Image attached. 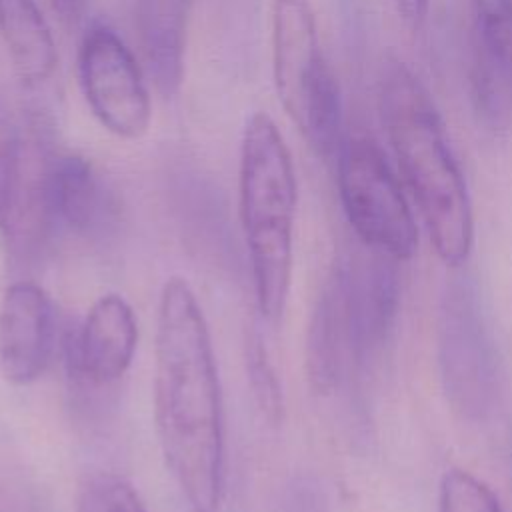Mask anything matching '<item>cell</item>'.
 Segmentation results:
<instances>
[{
  "mask_svg": "<svg viewBox=\"0 0 512 512\" xmlns=\"http://www.w3.org/2000/svg\"><path fill=\"white\" fill-rule=\"evenodd\" d=\"M56 214L60 230L86 240L104 238L118 224L120 208L112 188L80 154H58Z\"/></svg>",
  "mask_w": 512,
  "mask_h": 512,
  "instance_id": "obj_13",
  "label": "cell"
},
{
  "mask_svg": "<svg viewBox=\"0 0 512 512\" xmlns=\"http://www.w3.org/2000/svg\"><path fill=\"white\" fill-rule=\"evenodd\" d=\"M86 0H54L56 10L64 20H76L84 8Z\"/></svg>",
  "mask_w": 512,
  "mask_h": 512,
  "instance_id": "obj_22",
  "label": "cell"
},
{
  "mask_svg": "<svg viewBox=\"0 0 512 512\" xmlns=\"http://www.w3.org/2000/svg\"><path fill=\"white\" fill-rule=\"evenodd\" d=\"M0 40L24 88H40L52 80L58 52L36 0H0Z\"/></svg>",
  "mask_w": 512,
  "mask_h": 512,
  "instance_id": "obj_15",
  "label": "cell"
},
{
  "mask_svg": "<svg viewBox=\"0 0 512 512\" xmlns=\"http://www.w3.org/2000/svg\"><path fill=\"white\" fill-rule=\"evenodd\" d=\"M78 84L92 116L122 140L142 138L152 122V100L126 42L104 22L82 34L76 58Z\"/></svg>",
  "mask_w": 512,
  "mask_h": 512,
  "instance_id": "obj_8",
  "label": "cell"
},
{
  "mask_svg": "<svg viewBox=\"0 0 512 512\" xmlns=\"http://www.w3.org/2000/svg\"><path fill=\"white\" fill-rule=\"evenodd\" d=\"M58 338L50 294L32 280L12 282L0 302V372L14 386H28L48 370Z\"/></svg>",
  "mask_w": 512,
  "mask_h": 512,
  "instance_id": "obj_10",
  "label": "cell"
},
{
  "mask_svg": "<svg viewBox=\"0 0 512 512\" xmlns=\"http://www.w3.org/2000/svg\"><path fill=\"white\" fill-rule=\"evenodd\" d=\"M438 368L450 408L484 422L498 404L500 364L482 298L472 278L446 282L438 308Z\"/></svg>",
  "mask_w": 512,
  "mask_h": 512,
  "instance_id": "obj_6",
  "label": "cell"
},
{
  "mask_svg": "<svg viewBox=\"0 0 512 512\" xmlns=\"http://www.w3.org/2000/svg\"><path fill=\"white\" fill-rule=\"evenodd\" d=\"M510 468H512V446H510Z\"/></svg>",
  "mask_w": 512,
  "mask_h": 512,
  "instance_id": "obj_23",
  "label": "cell"
},
{
  "mask_svg": "<svg viewBox=\"0 0 512 512\" xmlns=\"http://www.w3.org/2000/svg\"><path fill=\"white\" fill-rule=\"evenodd\" d=\"M304 364L310 388L322 396L332 394L350 368L344 288L338 262L316 296L306 330Z\"/></svg>",
  "mask_w": 512,
  "mask_h": 512,
  "instance_id": "obj_14",
  "label": "cell"
},
{
  "mask_svg": "<svg viewBox=\"0 0 512 512\" xmlns=\"http://www.w3.org/2000/svg\"><path fill=\"white\" fill-rule=\"evenodd\" d=\"M244 358L248 386L256 402V408L270 426H278L284 414L282 384L276 366L270 358V352L266 348V342L258 330H250V334L246 336Z\"/></svg>",
  "mask_w": 512,
  "mask_h": 512,
  "instance_id": "obj_17",
  "label": "cell"
},
{
  "mask_svg": "<svg viewBox=\"0 0 512 512\" xmlns=\"http://www.w3.org/2000/svg\"><path fill=\"white\" fill-rule=\"evenodd\" d=\"M296 202V172L284 136L266 112H256L240 140L238 220L256 310L272 326L282 318L290 292Z\"/></svg>",
  "mask_w": 512,
  "mask_h": 512,
  "instance_id": "obj_3",
  "label": "cell"
},
{
  "mask_svg": "<svg viewBox=\"0 0 512 512\" xmlns=\"http://www.w3.org/2000/svg\"><path fill=\"white\" fill-rule=\"evenodd\" d=\"M476 112L490 128L512 120V0H470Z\"/></svg>",
  "mask_w": 512,
  "mask_h": 512,
  "instance_id": "obj_12",
  "label": "cell"
},
{
  "mask_svg": "<svg viewBox=\"0 0 512 512\" xmlns=\"http://www.w3.org/2000/svg\"><path fill=\"white\" fill-rule=\"evenodd\" d=\"M336 180L342 210L360 244L408 260L418 246V228L378 142L366 134L344 136L336 150Z\"/></svg>",
  "mask_w": 512,
  "mask_h": 512,
  "instance_id": "obj_7",
  "label": "cell"
},
{
  "mask_svg": "<svg viewBox=\"0 0 512 512\" xmlns=\"http://www.w3.org/2000/svg\"><path fill=\"white\" fill-rule=\"evenodd\" d=\"M270 46L274 88L284 112L318 156H336L344 138L342 96L308 0H272Z\"/></svg>",
  "mask_w": 512,
  "mask_h": 512,
  "instance_id": "obj_4",
  "label": "cell"
},
{
  "mask_svg": "<svg viewBox=\"0 0 512 512\" xmlns=\"http://www.w3.org/2000/svg\"><path fill=\"white\" fill-rule=\"evenodd\" d=\"M282 512H332L330 498L312 476H298L286 486Z\"/></svg>",
  "mask_w": 512,
  "mask_h": 512,
  "instance_id": "obj_20",
  "label": "cell"
},
{
  "mask_svg": "<svg viewBox=\"0 0 512 512\" xmlns=\"http://www.w3.org/2000/svg\"><path fill=\"white\" fill-rule=\"evenodd\" d=\"M440 512H502L496 494L466 470L450 468L440 480Z\"/></svg>",
  "mask_w": 512,
  "mask_h": 512,
  "instance_id": "obj_19",
  "label": "cell"
},
{
  "mask_svg": "<svg viewBox=\"0 0 512 512\" xmlns=\"http://www.w3.org/2000/svg\"><path fill=\"white\" fill-rule=\"evenodd\" d=\"M154 424L164 464L190 512H220L226 492L220 376L204 310L180 276H170L158 298Z\"/></svg>",
  "mask_w": 512,
  "mask_h": 512,
  "instance_id": "obj_1",
  "label": "cell"
},
{
  "mask_svg": "<svg viewBox=\"0 0 512 512\" xmlns=\"http://www.w3.org/2000/svg\"><path fill=\"white\" fill-rule=\"evenodd\" d=\"M396 10L410 30H420L426 22L430 0H394Z\"/></svg>",
  "mask_w": 512,
  "mask_h": 512,
  "instance_id": "obj_21",
  "label": "cell"
},
{
  "mask_svg": "<svg viewBox=\"0 0 512 512\" xmlns=\"http://www.w3.org/2000/svg\"><path fill=\"white\" fill-rule=\"evenodd\" d=\"M378 110L400 178L436 254L444 264L460 266L474 240L468 186L434 98L398 56H388L380 66Z\"/></svg>",
  "mask_w": 512,
  "mask_h": 512,
  "instance_id": "obj_2",
  "label": "cell"
},
{
  "mask_svg": "<svg viewBox=\"0 0 512 512\" xmlns=\"http://www.w3.org/2000/svg\"><path fill=\"white\" fill-rule=\"evenodd\" d=\"M76 512H148L134 484L114 472L86 476L76 494Z\"/></svg>",
  "mask_w": 512,
  "mask_h": 512,
  "instance_id": "obj_18",
  "label": "cell"
},
{
  "mask_svg": "<svg viewBox=\"0 0 512 512\" xmlns=\"http://www.w3.org/2000/svg\"><path fill=\"white\" fill-rule=\"evenodd\" d=\"M136 346L138 322L130 302L116 292H108L88 308L68 344V362L86 384L106 388L126 376Z\"/></svg>",
  "mask_w": 512,
  "mask_h": 512,
  "instance_id": "obj_11",
  "label": "cell"
},
{
  "mask_svg": "<svg viewBox=\"0 0 512 512\" xmlns=\"http://www.w3.org/2000/svg\"><path fill=\"white\" fill-rule=\"evenodd\" d=\"M396 258L362 244L338 260L344 288L350 368L366 372L382 354L400 304Z\"/></svg>",
  "mask_w": 512,
  "mask_h": 512,
  "instance_id": "obj_9",
  "label": "cell"
},
{
  "mask_svg": "<svg viewBox=\"0 0 512 512\" xmlns=\"http://www.w3.org/2000/svg\"><path fill=\"white\" fill-rule=\"evenodd\" d=\"M58 154L42 116H26L0 140V244L14 264L40 262L60 230Z\"/></svg>",
  "mask_w": 512,
  "mask_h": 512,
  "instance_id": "obj_5",
  "label": "cell"
},
{
  "mask_svg": "<svg viewBox=\"0 0 512 512\" xmlns=\"http://www.w3.org/2000/svg\"><path fill=\"white\" fill-rule=\"evenodd\" d=\"M190 0H138V30L148 72L166 98L180 90L184 76Z\"/></svg>",
  "mask_w": 512,
  "mask_h": 512,
  "instance_id": "obj_16",
  "label": "cell"
}]
</instances>
